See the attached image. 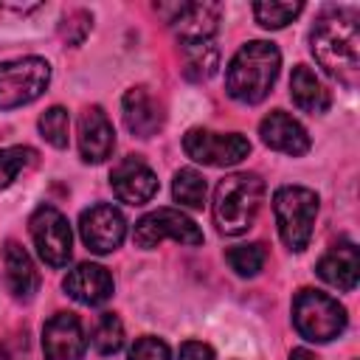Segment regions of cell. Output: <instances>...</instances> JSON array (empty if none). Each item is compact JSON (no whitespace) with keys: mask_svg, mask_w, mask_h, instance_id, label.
Here are the masks:
<instances>
[{"mask_svg":"<svg viewBox=\"0 0 360 360\" xmlns=\"http://www.w3.org/2000/svg\"><path fill=\"white\" fill-rule=\"evenodd\" d=\"M309 48L329 76L354 84L360 73V28L354 17L343 11H326L318 17L309 34Z\"/></svg>","mask_w":360,"mask_h":360,"instance_id":"obj_1","label":"cell"},{"mask_svg":"<svg viewBox=\"0 0 360 360\" xmlns=\"http://www.w3.org/2000/svg\"><path fill=\"white\" fill-rule=\"evenodd\" d=\"M278 68H281V53L273 42L253 39L242 45L225 70L228 96L242 104H259L276 84Z\"/></svg>","mask_w":360,"mask_h":360,"instance_id":"obj_2","label":"cell"},{"mask_svg":"<svg viewBox=\"0 0 360 360\" xmlns=\"http://www.w3.org/2000/svg\"><path fill=\"white\" fill-rule=\"evenodd\" d=\"M262 200H264V183L259 174L236 172L219 180L214 191V222L219 233L225 236L245 233L256 222Z\"/></svg>","mask_w":360,"mask_h":360,"instance_id":"obj_3","label":"cell"},{"mask_svg":"<svg viewBox=\"0 0 360 360\" xmlns=\"http://www.w3.org/2000/svg\"><path fill=\"white\" fill-rule=\"evenodd\" d=\"M273 211L278 222V236L290 250H304L312 239V225L318 214V194L304 186H281L273 197Z\"/></svg>","mask_w":360,"mask_h":360,"instance_id":"obj_4","label":"cell"},{"mask_svg":"<svg viewBox=\"0 0 360 360\" xmlns=\"http://www.w3.org/2000/svg\"><path fill=\"white\" fill-rule=\"evenodd\" d=\"M292 321L301 338L312 343L335 340L346 329V309L321 290H301L292 301Z\"/></svg>","mask_w":360,"mask_h":360,"instance_id":"obj_5","label":"cell"},{"mask_svg":"<svg viewBox=\"0 0 360 360\" xmlns=\"http://www.w3.org/2000/svg\"><path fill=\"white\" fill-rule=\"evenodd\" d=\"M51 82V65L39 56H22L0 65V110L31 104L45 93Z\"/></svg>","mask_w":360,"mask_h":360,"instance_id":"obj_6","label":"cell"},{"mask_svg":"<svg viewBox=\"0 0 360 360\" xmlns=\"http://www.w3.org/2000/svg\"><path fill=\"white\" fill-rule=\"evenodd\" d=\"M28 228H31V239L37 245V253L42 256L45 264L65 267L70 262L73 236H70V225H68L62 211H56L53 205H39L31 214Z\"/></svg>","mask_w":360,"mask_h":360,"instance_id":"obj_7","label":"cell"},{"mask_svg":"<svg viewBox=\"0 0 360 360\" xmlns=\"http://www.w3.org/2000/svg\"><path fill=\"white\" fill-rule=\"evenodd\" d=\"M183 149L191 160L205 166H233L250 155V141L239 132H211V129H188L183 138Z\"/></svg>","mask_w":360,"mask_h":360,"instance_id":"obj_8","label":"cell"},{"mask_svg":"<svg viewBox=\"0 0 360 360\" xmlns=\"http://www.w3.org/2000/svg\"><path fill=\"white\" fill-rule=\"evenodd\" d=\"M166 236L180 242V245H200L202 242V231L194 225L191 217H186L177 208H158V211H152V214H146L135 222L132 239L143 250L158 248Z\"/></svg>","mask_w":360,"mask_h":360,"instance_id":"obj_9","label":"cell"},{"mask_svg":"<svg viewBox=\"0 0 360 360\" xmlns=\"http://www.w3.org/2000/svg\"><path fill=\"white\" fill-rule=\"evenodd\" d=\"M79 233H82V242L93 253H112L127 236V222L115 205L98 202V205H90L87 211H82Z\"/></svg>","mask_w":360,"mask_h":360,"instance_id":"obj_10","label":"cell"},{"mask_svg":"<svg viewBox=\"0 0 360 360\" xmlns=\"http://www.w3.org/2000/svg\"><path fill=\"white\" fill-rule=\"evenodd\" d=\"M87 349L82 321L73 312H56L42 329L45 360H82Z\"/></svg>","mask_w":360,"mask_h":360,"instance_id":"obj_11","label":"cell"},{"mask_svg":"<svg viewBox=\"0 0 360 360\" xmlns=\"http://www.w3.org/2000/svg\"><path fill=\"white\" fill-rule=\"evenodd\" d=\"M110 186H112L115 197L121 202H129V205H143V202H149L158 194L155 172L143 160H138V158L121 160L112 169V174H110Z\"/></svg>","mask_w":360,"mask_h":360,"instance_id":"obj_12","label":"cell"},{"mask_svg":"<svg viewBox=\"0 0 360 360\" xmlns=\"http://www.w3.org/2000/svg\"><path fill=\"white\" fill-rule=\"evenodd\" d=\"M169 22L174 34L183 39V48L211 42L219 25V6L217 3H180L174 6V17Z\"/></svg>","mask_w":360,"mask_h":360,"instance_id":"obj_13","label":"cell"},{"mask_svg":"<svg viewBox=\"0 0 360 360\" xmlns=\"http://www.w3.org/2000/svg\"><path fill=\"white\" fill-rule=\"evenodd\" d=\"M115 149V132L101 107H87L79 115V152L87 163H101Z\"/></svg>","mask_w":360,"mask_h":360,"instance_id":"obj_14","label":"cell"},{"mask_svg":"<svg viewBox=\"0 0 360 360\" xmlns=\"http://www.w3.org/2000/svg\"><path fill=\"white\" fill-rule=\"evenodd\" d=\"M65 292L79 301V304H87V307H98L104 304L110 295H112V276L107 273V267L101 264H93V262H82L76 264L65 281H62Z\"/></svg>","mask_w":360,"mask_h":360,"instance_id":"obj_15","label":"cell"},{"mask_svg":"<svg viewBox=\"0 0 360 360\" xmlns=\"http://www.w3.org/2000/svg\"><path fill=\"white\" fill-rule=\"evenodd\" d=\"M259 135L270 149L284 152V155H304L309 149L307 129L301 127V121H295L284 110H273L270 115H264L259 124Z\"/></svg>","mask_w":360,"mask_h":360,"instance_id":"obj_16","label":"cell"},{"mask_svg":"<svg viewBox=\"0 0 360 360\" xmlns=\"http://www.w3.org/2000/svg\"><path fill=\"white\" fill-rule=\"evenodd\" d=\"M124 124L138 138H152L163 127L160 101L146 87H132L124 96Z\"/></svg>","mask_w":360,"mask_h":360,"instance_id":"obj_17","label":"cell"},{"mask_svg":"<svg viewBox=\"0 0 360 360\" xmlns=\"http://www.w3.org/2000/svg\"><path fill=\"white\" fill-rule=\"evenodd\" d=\"M357 273H360V256H357L354 242L332 245L318 262V276L326 284H332L338 290H346V292L357 287Z\"/></svg>","mask_w":360,"mask_h":360,"instance_id":"obj_18","label":"cell"},{"mask_svg":"<svg viewBox=\"0 0 360 360\" xmlns=\"http://www.w3.org/2000/svg\"><path fill=\"white\" fill-rule=\"evenodd\" d=\"M3 264H6V284H8L11 295L28 301L37 292V287H39V276H37L34 262L25 253V248L17 245V242H6V248H3Z\"/></svg>","mask_w":360,"mask_h":360,"instance_id":"obj_19","label":"cell"},{"mask_svg":"<svg viewBox=\"0 0 360 360\" xmlns=\"http://www.w3.org/2000/svg\"><path fill=\"white\" fill-rule=\"evenodd\" d=\"M290 96L307 112H326L329 110V90L321 84L312 68L295 65L290 76Z\"/></svg>","mask_w":360,"mask_h":360,"instance_id":"obj_20","label":"cell"},{"mask_svg":"<svg viewBox=\"0 0 360 360\" xmlns=\"http://www.w3.org/2000/svg\"><path fill=\"white\" fill-rule=\"evenodd\" d=\"M186 68L183 73L191 79V82H205L214 76L217 70V62H219V51L211 45V42H200V45H186Z\"/></svg>","mask_w":360,"mask_h":360,"instance_id":"obj_21","label":"cell"},{"mask_svg":"<svg viewBox=\"0 0 360 360\" xmlns=\"http://www.w3.org/2000/svg\"><path fill=\"white\" fill-rule=\"evenodd\" d=\"M205 177L194 169H180L174 174V183H172V194L180 205H188V208H202L205 205Z\"/></svg>","mask_w":360,"mask_h":360,"instance_id":"obj_22","label":"cell"},{"mask_svg":"<svg viewBox=\"0 0 360 360\" xmlns=\"http://www.w3.org/2000/svg\"><path fill=\"white\" fill-rule=\"evenodd\" d=\"M93 346L96 352L101 354H115L121 346H124V326L118 321V315L112 312H104L96 323V332H93Z\"/></svg>","mask_w":360,"mask_h":360,"instance_id":"obj_23","label":"cell"},{"mask_svg":"<svg viewBox=\"0 0 360 360\" xmlns=\"http://www.w3.org/2000/svg\"><path fill=\"white\" fill-rule=\"evenodd\" d=\"M264 259H267V253H264V245H259V242L236 245L228 250V264L239 276H256L264 267Z\"/></svg>","mask_w":360,"mask_h":360,"instance_id":"obj_24","label":"cell"},{"mask_svg":"<svg viewBox=\"0 0 360 360\" xmlns=\"http://www.w3.org/2000/svg\"><path fill=\"white\" fill-rule=\"evenodd\" d=\"M301 8H304L301 3H256L253 14H256V22L264 28H284L301 14Z\"/></svg>","mask_w":360,"mask_h":360,"instance_id":"obj_25","label":"cell"},{"mask_svg":"<svg viewBox=\"0 0 360 360\" xmlns=\"http://www.w3.org/2000/svg\"><path fill=\"white\" fill-rule=\"evenodd\" d=\"M68 124H70V118H68V110L65 107H51V110H45L39 115V132L56 149H65L68 146Z\"/></svg>","mask_w":360,"mask_h":360,"instance_id":"obj_26","label":"cell"},{"mask_svg":"<svg viewBox=\"0 0 360 360\" xmlns=\"http://www.w3.org/2000/svg\"><path fill=\"white\" fill-rule=\"evenodd\" d=\"M34 160H37V152L31 146H8V149H0V188H6Z\"/></svg>","mask_w":360,"mask_h":360,"instance_id":"obj_27","label":"cell"},{"mask_svg":"<svg viewBox=\"0 0 360 360\" xmlns=\"http://www.w3.org/2000/svg\"><path fill=\"white\" fill-rule=\"evenodd\" d=\"M90 31V14L87 11H70L65 17V22L59 25L62 39H68V45H79Z\"/></svg>","mask_w":360,"mask_h":360,"instance_id":"obj_28","label":"cell"},{"mask_svg":"<svg viewBox=\"0 0 360 360\" xmlns=\"http://www.w3.org/2000/svg\"><path fill=\"white\" fill-rule=\"evenodd\" d=\"M129 360H172V354L160 338H138L129 349Z\"/></svg>","mask_w":360,"mask_h":360,"instance_id":"obj_29","label":"cell"},{"mask_svg":"<svg viewBox=\"0 0 360 360\" xmlns=\"http://www.w3.org/2000/svg\"><path fill=\"white\" fill-rule=\"evenodd\" d=\"M180 360H214V349L200 340H186L180 346Z\"/></svg>","mask_w":360,"mask_h":360,"instance_id":"obj_30","label":"cell"},{"mask_svg":"<svg viewBox=\"0 0 360 360\" xmlns=\"http://www.w3.org/2000/svg\"><path fill=\"white\" fill-rule=\"evenodd\" d=\"M290 360H318L312 352H307V349H295L292 354H290Z\"/></svg>","mask_w":360,"mask_h":360,"instance_id":"obj_31","label":"cell"},{"mask_svg":"<svg viewBox=\"0 0 360 360\" xmlns=\"http://www.w3.org/2000/svg\"><path fill=\"white\" fill-rule=\"evenodd\" d=\"M0 360H11V354H8V352H6L3 346H0Z\"/></svg>","mask_w":360,"mask_h":360,"instance_id":"obj_32","label":"cell"}]
</instances>
